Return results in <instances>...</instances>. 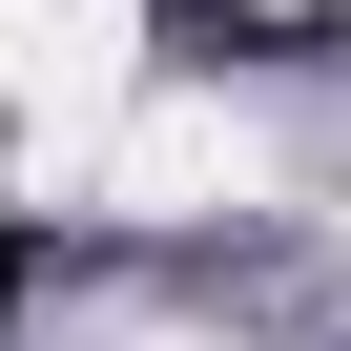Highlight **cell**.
<instances>
[{"label": "cell", "mask_w": 351, "mask_h": 351, "mask_svg": "<svg viewBox=\"0 0 351 351\" xmlns=\"http://www.w3.org/2000/svg\"><path fill=\"white\" fill-rule=\"evenodd\" d=\"M248 186H269V124H248V104H124L104 165H83V207H124V228H207V207H248Z\"/></svg>", "instance_id": "6da1fadb"}]
</instances>
